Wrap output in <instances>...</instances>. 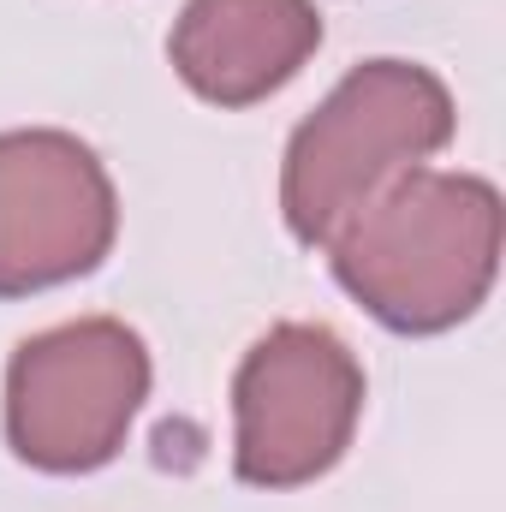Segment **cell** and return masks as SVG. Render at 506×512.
<instances>
[{"label":"cell","instance_id":"1","mask_svg":"<svg viewBox=\"0 0 506 512\" xmlns=\"http://www.w3.org/2000/svg\"><path fill=\"white\" fill-rule=\"evenodd\" d=\"M334 280L393 334H447L501 274V191L477 173L411 167L322 245Z\"/></svg>","mask_w":506,"mask_h":512},{"label":"cell","instance_id":"2","mask_svg":"<svg viewBox=\"0 0 506 512\" xmlns=\"http://www.w3.org/2000/svg\"><path fill=\"white\" fill-rule=\"evenodd\" d=\"M453 90L417 60H364L292 131L280 215L298 245H328L381 185L429 167L453 143Z\"/></svg>","mask_w":506,"mask_h":512},{"label":"cell","instance_id":"3","mask_svg":"<svg viewBox=\"0 0 506 512\" xmlns=\"http://www.w3.org/2000/svg\"><path fill=\"white\" fill-rule=\"evenodd\" d=\"M149 399V346L114 316L30 334L6 364V441L30 471L84 477L126 447Z\"/></svg>","mask_w":506,"mask_h":512},{"label":"cell","instance_id":"4","mask_svg":"<svg viewBox=\"0 0 506 512\" xmlns=\"http://www.w3.org/2000/svg\"><path fill=\"white\" fill-rule=\"evenodd\" d=\"M364 417V364L322 322H280L233 376V471L251 489L328 477Z\"/></svg>","mask_w":506,"mask_h":512},{"label":"cell","instance_id":"5","mask_svg":"<svg viewBox=\"0 0 506 512\" xmlns=\"http://www.w3.org/2000/svg\"><path fill=\"white\" fill-rule=\"evenodd\" d=\"M120 233L102 155L54 126L0 131V298L96 274Z\"/></svg>","mask_w":506,"mask_h":512},{"label":"cell","instance_id":"6","mask_svg":"<svg viewBox=\"0 0 506 512\" xmlns=\"http://www.w3.org/2000/svg\"><path fill=\"white\" fill-rule=\"evenodd\" d=\"M322 48L316 0H185L167 36L179 84L215 108H251L286 90Z\"/></svg>","mask_w":506,"mask_h":512}]
</instances>
